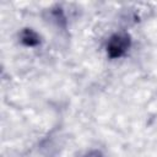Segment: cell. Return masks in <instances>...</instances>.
Here are the masks:
<instances>
[{
  "label": "cell",
  "instance_id": "6da1fadb",
  "mask_svg": "<svg viewBox=\"0 0 157 157\" xmlns=\"http://www.w3.org/2000/svg\"><path fill=\"white\" fill-rule=\"evenodd\" d=\"M129 45L130 40L126 34H114L107 44V52L110 58H119L125 54Z\"/></svg>",
  "mask_w": 157,
  "mask_h": 157
},
{
  "label": "cell",
  "instance_id": "7a4b0ae2",
  "mask_svg": "<svg viewBox=\"0 0 157 157\" xmlns=\"http://www.w3.org/2000/svg\"><path fill=\"white\" fill-rule=\"evenodd\" d=\"M87 157H92V156H91V155H88V156H87ZM94 157H101V156H99V155H98V153H96V156H94Z\"/></svg>",
  "mask_w": 157,
  "mask_h": 157
}]
</instances>
